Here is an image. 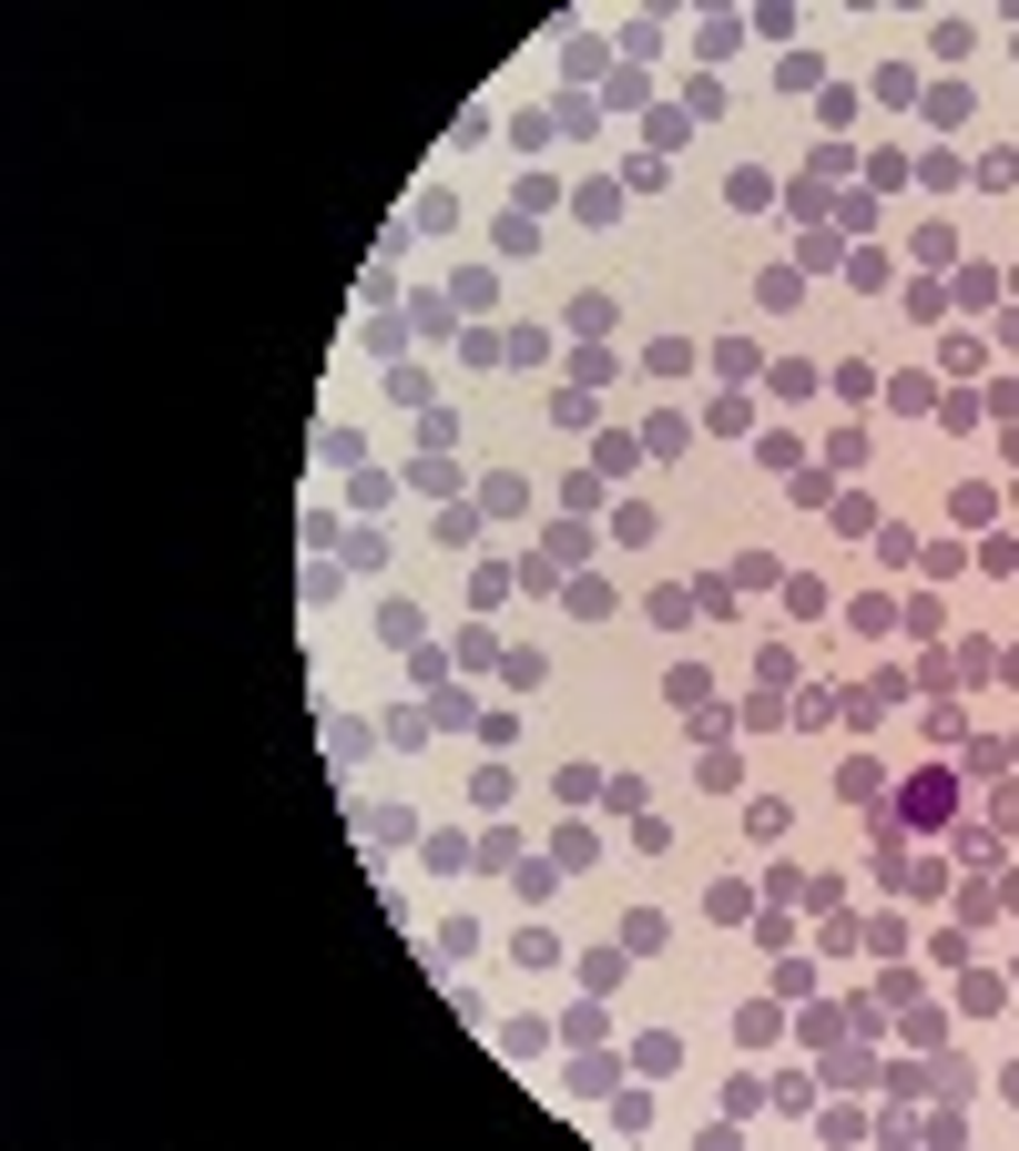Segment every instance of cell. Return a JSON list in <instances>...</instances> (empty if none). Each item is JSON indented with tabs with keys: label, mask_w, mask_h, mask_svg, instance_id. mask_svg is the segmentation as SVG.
Segmentation results:
<instances>
[{
	"label": "cell",
	"mask_w": 1019,
	"mask_h": 1151,
	"mask_svg": "<svg viewBox=\"0 0 1019 1151\" xmlns=\"http://www.w3.org/2000/svg\"><path fill=\"white\" fill-rule=\"evenodd\" d=\"M948 805H959V785H948V775H918V785H908V826H938Z\"/></svg>",
	"instance_id": "6da1fadb"
},
{
	"label": "cell",
	"mask_w": 1019,
	"mask_h": 1151,
	"mask_svg": "<svg viewBox=\"0 0 1019 1151\" xmlns=\"http://www.w3.org/2000/svg\"><path fill=\"white\" fill-rule=\"evenodd\" d=\"M520 510H530V480H510V469L480 480V520H520Z\"/></svg>",
	"instance_id": "7a4b0ae2"
},
{
	"label": "cell",
	"mask_w": 1019,
	"mask_h": 1151,
	"mask_svg": "<svg viewBox=\"0 0 1019 1151\" xmlns=\"http://www.w3.org/2000/svg\"><path fill=\"white\" fill-rule=\"evenodd\" d=\"M744 826H755V836H765V846H775V836H785V826H795V816H785V805H775V795H755V805H744Z\"/></svg>",
	"instance_id": "3957f363"
},
{
	"label": "cell",
	"mask_w": 1019,
	"mask_h": 1151,
	"mask_svg": "<svg viewBox=\"0 0 1019 1151\" xmlns=\"http://www.w3.org/2000/svg\"><path fill=\"white\" fill-rule=\"evenodd\" d=\"M948 672H959V683H989V672H999V652H989V642H959V662H948Z\"/></svg>",
	"instance_id": "277c9868"
},
{
	"label": "cell",
	"mask_w": 1019,
	"mask_h": 1151,
	"mask_svg": "<svg viewBox=\"0 0 1019 1151\" xmlns=\"http://www.w3.org/2000/svg\"><path fill=\"white\" fill-rule=\"evenodd\" d=\"M999 907H1009V917H1019V876H1009V887H999Z\"/></svg>",
	"instance_id": "5b68a950"
}]
</instances>
